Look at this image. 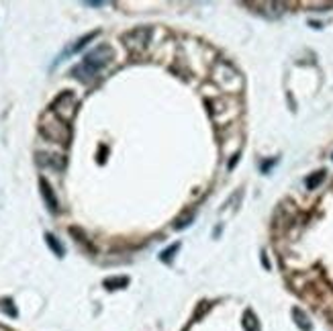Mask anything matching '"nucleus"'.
Instances as JSON below:
<instances>
[{
  "label": "nucleus",
  "mask_w": 333,
  "mask_h": 331,
  "mask_svg": "<svg viewBox=\"0 0 333 331\" xmlns=\"http://www.w3.org/2000/svg\"><path fill=\"white\" fill-rule=\"evenodd\" d=\"M98 35V31H92V33H88V35H84V37H80V39L76 41V43H74V45H70V47L66 49V51H63L61 55H60V58L58 60H55L53 61V66H58V63L60 61H63V60H68L70 58V55H74V53H78V51H82V49H84L86 47V45L92 41V39H94V37Z\"/></svg>",
  "instance_id": "4"
},
{
  "label": "nucleus",
  "mask_w": 333,
  "mask_h": 331,
  "mask_svg": "<svg viewBox=\"0 0 333 331\" xmlns=\"http://www.w3.org/2000/svg\"><path fill=\"white\" fill-rule=\"evenodd\" d=\"M243 329L245 331H260V325H257V319L254 317V313L252 311H247L245 315H243Z\"/></svg>",
  "instance_id": "7"
},
{
  "label": "nucleus",
  "mask_w": 333,
  "mask_h": 331,
  "mask_svg": "<svg viewBox=\"0 0 333 331\" xmlns=\"http://www.w3.org/2000/svg\"><path fill=\"white\" fill-rule=\"evenodd\" d=\"M129 284V278L127 276H117V278H106L105 280V286L106 288H123Z\"/></svg>",
  "instance_id": "9"
},
{
  "label": "nucleus",
  "mask_w": 333,
  "mask_h": 331,
  "mask_svg": "<svg viewBox=\"0 0 333 331\" xmlns=\"http://www.w3.org/2000/svg\"><path fill=\"white\" fill-rule=\"evenodd\" d=\"M292 317H294V323H297V325H299L303 331H311V329H313V325H311L309 317L304 315V313H303L301 309H297V307H294V309H292Z\"/></svg>",
  "instance_id": "6"
},
{
  "label": "nucleus",
  "mask_w": 333,
  "mask_h": 331,
  "mask_svg": "<svg viewBox=\"0 0 333 331\" xmlns=\"http://www.w3.org/2000/svg\"><path fill=\"white\" fill-rule=\"evenodd\" d=\"M2 311L6 313V315H11V317H16V309H15V305H13V301H8V299H4L2 301Z\"/></svg>",
  "instance_id": "12"
},
{
  "label": "nucleus",
  "mask_w": 333,
  "mask_h": 331,
  "mask_svg": "<svg viewBox=\"0 0 333 331\" xmlns=\"http://www.w3.org/2000/svg\"><path fill=\"white\" fill-rule=\"evenodd\" d=\"M190 223H192V215H190V217H182V219H180V221H178V223H176L174 227H176V229H184V227H186V225H190Z\"/></svg>",
  "instance_id": "13"
},
{
  "label": "nucleus",
  "mask_w": 333,
  "mask_h": 331,
  "mask_svg": "<svg viewBox=\"0 0 333 331\" xmlns=\"http://www.w3.org/2000/svg\"><path fill=\"white\" fill-rule=\"evenodd\" d=\"M110 60H113V49H110L108 45H98V47H94L84 55L80 66L72 70V76L78 78L80 82H90Z\"/></svg>",
  "instance_id": "1"
},
{
  "label": "nucleus",
  "mask_w": 333,
  "mask_h": 331,
  "mask_svg": "<svg viewBox=\"0 0 333 331\" xmlns=\"http://www.w3.org/2000/svg\"><path fill=\"white\" fill-rule=\"evenodd\" d=\"M323 180H325V172H323V170H321V172H315L313 176L307 178V188H309V190H315Z\"/></svg>",
  "instance_id": "10"
},
{
  "label": "nucleus",
  "mask_w": 333,
  "mask_h": 331,
  "mask_svg": "<svg viewBox=\"0 0 333 331\" xmlns=\"http://www.w3.org/2000/svg\"><path fill=\"white\" fill-rule=\"evenodd\" d=\"M39 186H41V196L45 200V205H47V209L51 211V213H58V198H55L53 190L49 186V182L45 180V178H41L39 180Z\"/></svg>",
  "instance_id": "5"
},
{
  "label": "nucleus",
  "mask_w": 333,
  "mask_h": 331,
  "mask_svg": "<svg viewBox=\"0 0 333 331\" xmlns=\"http://www.w3.org/2000/svg\"><path fill=\"white\" fill-rule=\"evenodd\" d=\"M178 247H180V243H174V245H170V247H168V250H164V252H162V256H160V260H162V262H166V264H168V262L172 260V256H174L176 252H178Z\"/></svg>",
  "instance_id": "11"
},
{
  "label": "nucleus",
  "mask_w": 333,
  "mask_h": 331,
  "mask_svg": "<svg viewBox=\"0 0 333 331\" xmlns=\"http://www.w3.org/2000/svg\"><path fill=\"white\" fill-rule=\"evenodd\" d=\"M150 29L147 27H139V29H133V31H129L125 37H123V41L125 45L129 47V51H141L147 41H150Z\"/></svg>",
  "instance_id": "3"
},
{
  "label": "nucleus",
  "mask_w": 333,
  "mask_h": 331,
  "mask_svg": "<svg viewBox=\"0 0 333 331\" xmlns=\"http://www.w3.org/2000/svg\"><path fill=\"white\" fill-rule=\"evenodd\" d=\"M45 241H47V245L51 247V252H53L55 256H58V257H63V245H61L51 233H45Z\"/></svg>",
  "instance_id": "8"
},
{
  "label": "nucleus",
  "mask_w": 333,
  "mask_h": 331,
  "mask_svg": "<svg viewBox=\"0 0 333 331\" xmlns=\"http://www.w3.org/2000/svg\"><path fill=\"white\" fill-rule=\"evenodd\" d=\"M39 129H41V133L47 137V139H51V141L68 143V139H70V127H68V123L63 121V119H60L58 115L53 117L51 110L41 119Z\"/></svg>",
  "instance_id": "2"
}]
</instances>
